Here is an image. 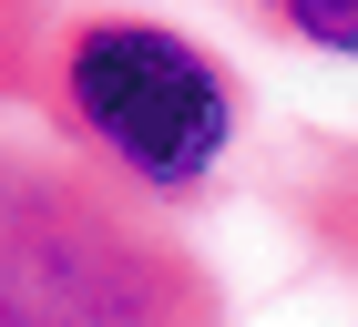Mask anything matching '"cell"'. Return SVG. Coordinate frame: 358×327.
I'll list each match as a JSON object with an SVG mask.
<instances>
[{"label":"cell","instance_id":"cell-1","mask_svg":"<svg viewBox=\"0 0 358 327\" xmlns=\"http://www.w3.org/2000/svg\"><path fill=\"white\" fill-rule=\"evenodd\" d=\"M52 112L72 154L92 174H113L143 205H185V194L215 184V164L236 154V123H246V92L205 41L164 21H134V10H92V21H62L52 41Z\"/></svg>","mask_w":358,"mask_h":327},{"label":"cell","instance_id":"cell-3","mask_svg":"<svg viewBox=\"0 0 358 327\" xmlns=\"http://www.w3.org/2000/svg\"><path fill=\"white\" fill-rule=\"evenodd\" d=\"M246 10L307 52H358V0H246Z\"/></svg>","mask_w":358,"mask_h":327},{"label":"cell","instance_id":"cell-2","mask_svg":"<svg viewBox=\"0 0 358 327\" xmlns=\"http://www.w3.org/2000/svg\"><path fill=\"white\" fill-rule=\"evenodd\" d=\"M287 215H297V235L317 245V256H338V266L358 276V143H328V154L297 164Z\"/></svg>","mask_w":358,"mask_h":327}]
</instances>
